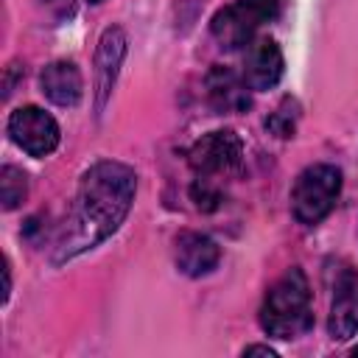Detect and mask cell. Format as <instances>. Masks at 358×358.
<instances>
[{
  "label": "cell",
  "mask_w": 358,
  "mask_h": 358,
  "mask_svg": "<svg viewBox=\"0 0 358 358\" xmlns=\"http://www.w3.org/2000/svg\"><path fill=\"white\" fill-rule=\"evenodd\" d=\"M137 193V173L126 162L101 159L90 165L76 187L64 224L53 238L50 263L62 266L120 229Z\"/></svg>",
  "instance_id": "1"
},
{
  "label": "cell",
  "mask_w": 358,
  "mask_h": 358,
  "mask_svg": "<svg viewBox=\"0 0 358 358\" xmlns=\"http://www.w3.org/2000/svg\"><path fill=\"white\" fill-rule=\"evenodd\" d=\"M260 327L266 336L291 341L305 336L313 327V305H310V282L299 266L280 274L260 305Z\"/></svg>",
  "instance_id": "2"
},
{
  "label": "cell",
  "mask_w": 358,
  "mask_h": 358,
  "mask_svg": "<svg viewBox=\"0 0 358 358\" xmlns=\"http://www.w3.org/2000/svg\"><path fill=\"white\" fill-rule=\"evenodd\" d=\"M341 196V171L330 162H313L294 179L291 187V215L305 224L316 227L330 215Z\"/></svg>",
  "instance_id": "3"
},
{
  "label": "cell",
  "mask_w": 358,
  "mask_h": 358,
  "mask_svg": "<svg viewBox=\"0 0 358 358\" xmlns=\"http://www.w3.org/2000/svg\"><path fill=\"white\" fill-rule=\"evenodd\" d=\"M280 17V0H232L210 20V34L224 50L246 48L266 22Z\"/></svg>",
  "instance_id": "4"
},
{
  "label": "cell",
  "mask_w": 358,
  "mask_h": 358,
  "mask_svg": "<svg viewBox=\"0 0 358 358\" xmlns=\"http://www.w3.org/2000/svg\"><path fill=\"white\" fill-rule=\"evenodd\" d=\"M187 165L199 179L221 182L241 171L243 165V143L232 129H218L199 137L187 151Z\"/></svg>",
  "instance_id": "5"
},
{
  "label": "cell",
  "mask_w": 358,
  "mask_h": 358,
  "mask_svg": "<svg viewBox=\"0 0 358 358\" xmlns=\"http://www.w3.org/2000/svg\"><path fill=\"white\" fill-rule=\"evenodd\" d=\"M11 140L31 157L42 159V157H50L56 148H59V140H62V131H59V123L50 112H45L42 106H20L8 115V123H6Z\"/></svg>",
  "instance_id": "6"
},
{
  "label": "cell",
  "mask_w": 358,
  "mask_h": 358,
  "mask_svg": "<svg viewBox=\"0 0 358 358\" xmlns=\"http://www.w3.org/2000/svg\"><path fill=\"white\" fill-rule=\"evenodd\" d=\"M129 50V36L120 25L103 28L98 48H95V70H92V90H95V112H103L106 101L112 98L120 64Z\"/></svg>",
  "instance_id": "7"
},
{
  "label": "cell",
  "mask_w": 358,
  "mask_h": 358,
  "mask_svg": "<svg viewBox=\"0 0 358 358\" xmlns=\"http://www.w3.org/2000/svg\"><path fill=\"white\" fill-rule=\"evenodd\" d=\"M282 73H285V59H282L280 45L271 36H255L246 45L243 73H241L243 81L249 84V90H255V92L274 90L280 84Z\"/></svg>",
  "instance_id": "8"
},
{
  "label": "cell",
  "mask_w": 358,
  "mask_h": 358,
  "mask_svg": "<svg viewBox=\"0 0 358 358\" xmlns=\"http://www.w3.org/2000/svg\"><path fill=\"white\" fill-rule=\"evenodd\" d=\"M249 84L243 81V76H238L232 67L227 64H213L204 76V95L207 103L218 112V115H241L252 106V95H249Z\"/></svg>",
  "instance_id": "9"
},
{
  "label": "cell",
  "mask_w": 358,
  "mask_h": 358,
  "mask_svg": "<svg viewBox=\"0 0 358 358\" xmlns=\"http://www.w3.org/2000/svg\"><path fill=\"white\" fill-rule=\"evenodd\" d=\"M327 333L336 341H347L358 333V271H352V268H344L336 277L330 316H327Z\"/></svg>",
  "instance_id": "10"
},
{
  "label": "cell",
  "mask_w": 358,
  "mask_h": 358,
  "mask_svg": "<svg viewBox=\"0 0 358 358\" xmlns=\"http://www.w3.org/2000/svg\"><path fill=\"white\" fill-rule=\"evenodd\" d=\"M221 260V246L204 232H182L173 243V263L185 277H204Z\"/></svg>",
  "instance_id": "11"
},
{
  "label": "cell",
  "mask_w": 358,
  "mask_h": 358,
  "mask_svg": "<svg viewBox=\"0 0 358 358\" xmlns=\"http://www.w3.org/2000/svg\"><path fill=\"white\" fill-rule=\"evenodd\" d=\"M39 87L45 92V98L62 109H70L81 101L84 95V78H81V70L76 67V62H67V59H59V62H50L42 73H39Z\"/></svg>",
  "instance_id": "12"
},
{
  "label": "cell",
  "mask_w": 358,
  "mask_h": 358,
  "mask_svg": "<svg viewBox=\"0 0 358 358\" xmlns=\"http://www.w3.org/2000/svg\"><path fill=\"white\" fill-rule=\"evenodd\" d=\"M299 115H302L299 101L291 98V95H285V98L274 106V112L266 117V131L274 134V137H280V140H288V137H294V131H296Z\"/></svg>",
  "instance_id": "13"
},
{
  "label": "cell",
  "mask_w": 358,
  "mask_h": 358,
  "mask_svg": "<svg viewBox=\"0 0 358 358\" xmlns=\"http://www.w3.org/2000/svg\"><path fill=\"white\" fill-rule=\"evenodd\" d=\"M28 196V176L22 168L17 165H3L0 171V199H3V210L11 213L17 210Z\"/></svg>",
  "instance_id": "14"
},
{
  "label": "cell",
  "mask_w": 358,
  "mask_h": 358,
  "mask_svg": "<svg viewBox=\"0 0 358 358\" xmlns=\"http://www.w3.org/2000/svg\"><path fill=\"white\" fill-rule=\"evenodd\" d=\"M190 199L196 201V207L199 210H204V213H210V210H215L218 204H221V185H215V182H207V179H193V185H190Z\"/></svg>",
  "instance_id": "15"
},
{
  "label": "cell",
  "mask_w": 358,
  "mask_h": 358,
  "mask_svg": "<svg viewBox=\"0 0 358 358\" xmlns=\"http://www.w3.org/2000/svg\"><path fill=\"white\" fill-rule=\"evenodd\" d=\"M243 355H268V358H274L277 350H271L268 344H249V347H243Z\"/></svg>",
  "instance_id": "16"
},
{
  "label": "cell",
  "mask_w": 358,
  "mask_h": 358,
  "mask_svg": "<svg viewBox=\"0 0 358 358\" xmlns=\"http://www.w3.org/2000/svg\"><path fill=\"white\" fill-rule=\"evenodd\" d=\"M42 3H45L50 11H56L59 17H62V14H70V6H73V0H42Z\"/></svg>",
  "instance_id": "17"
},
{
  "label": "cell",
  "mask_w": 358,
  "mask_h": 358,
  "mask_svg": "<svg viewBox=\"0 0 358 358\" xmlns=\"http://www.w3.org/2000/svg\"><path fill=\"white\" fill-rule=\"evenodd\" d=\"M3 277H6V288H3V302H8V294H11V266H8V257L3 260Z\"/></svg>",
  "instance_id": "18"
},
{
  "label": "cell",
  "mask_w": 358,
  "mask_h": 358,
  "mask_svg": "<svg viewBox=\"0 0 358 358\" xmlns=\"http://www.w3.org/2000/svg\"><path fill=\"white\" fill-rule=\"evenodd\" d=\"M352 355H358V347H355V350H352Z\"/></svg>",
  "instance_id": "19"
},
{
  "label": "cell",
  "mask_w": 358,
  "mask_h": 358,
  "mask_svg": "<svg viewBox=\"0 0 358 358\" xmlns=\"http://www.w3.org/2000/svg\"><path fill=\"white\" fill-rule=\"evenodd\" d=\"M87 3H101V0H87Z\"/></svg>",
  "instance_id": "20"
}]
</instances>
